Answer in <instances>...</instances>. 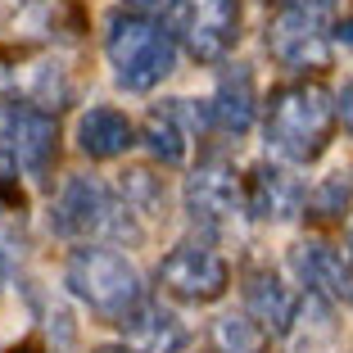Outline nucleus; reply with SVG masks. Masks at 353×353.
Listing matches in <instances>:
<instances>
[{"label":"nucleus","instance_id":"1","mask_svg":"<svg viewBox=\"0 0 353 353\" xmlns=\"http://www.w3.org/2000/svg\"><path fill=\"white\" fill-rule=\"evenodd\" d=\"M335 123H340L335 91L322 82H308V77L276 86L272 100L263 104V141H268L272 159L294 168H308L326 154Z\"/></svg>","mask_w":353,"mask_h":353},{"label":"nucleus","instance_id":"17","mask_svg":"<svg viewBox=\"0 0 353 353\" xmlns=\"http://www.w3.org/2000/svg\"><path fill=\"white\" fill-rule=\"evenodd\" d=\"M208 349L213 353H272V331L259 326L250 312H218L208 322Z\"/></svg>","mask_w":353,"mask_h":353},{"label":"nucleus","instance_id":"10","mask_svg":"<svg viewBox=\"0 0 353 353\" xmlns=\"http://www.w3.org/2000/svg\"><path fill=\"white\" fill-rule=\"evenodd\" d=\"M195 132H213V104L208 100H163L141 123V145L163 168H181L190 159Z\"/></svg>","mask_w":353,"mask_h":353},{"label":"nucleus","instance_id":"18","mask_svg":"<svg viewBox=\"0 0 353 353\" xmlns=\"http://www.w3.org/2000/svg\"><path fill=\"white\" fill-rule=\"evenodd\" d=\"M118 195L127 199V208H132L141 222H163L168 218V186H163V176L145 163L118 172Z\"/></svg>","mask_w":353,"mask_h":353},{"label":"nucleus","instance_id":"7","mask_svg":"<svg viewBox=\"0 0 353 353\" xmlns=\"http://www.w3.org/2000/svg\"><path fill=\"white\" fill-rule=\"evenodd\" d=\"M154 281L168 299L190 303V308H208L231 290V263L208 240H181L159 259Z\"/></svg>","mask_w":353,"mask_h":353},{"label":"nucleus","instance_id":"15","mask_svg":"<svg viewBox=\"0 0 353 353\" xmlns=\"http://www.w3.org/2000/svg\"><path fill=\"white\" fill-rule=\"evenodd\" d=\"M77 150H82L91 163H109V159H123L127 150L141 141V127L114 109V104H91L82 118H77Z\"/></svg>","mask_w":353,"mask_h":353},{"label":"nucleus","instance_id":"3","mask_svg":"<svg viewBox=\"0 0 353 353\" xmlns=\"http://www.w3.org/2000/svg\"><path fill=\"white\" fill-rule=\"evenodd\" d=\"M176 37L168 32V23L150 19L136 10H118L104 23V59L114 68L118 91L127 95H150L172 77L176 68Z\"/></svg>","mask_w":353,"mask_h":353},{"label":"nucleus","instance_id":"22","mask_svg":"<svg viewBox=\"0 0 353 353\" xmlns=\"http://www.w3.org/2000/svg\"><path fill=\"white\" fill-rule=\"evenodd\" d=\"M127 10H136V14H150V19H154V14H168V5H172V0H123Z\"/></svg>","mask_w":353,"mask_h":353},{"label":"nucleus","instance_id":"14","mask_svg":"<svg viewBox=\"0 0 353 353\" xmlns=\"http://www.w3.org/2000/svg\"><path fill=\"white\" fill-rule=\"evenodd\" d=\"M114 326L123 331L127 344H136V349H145V353H181L190 344V326L181 322L163 299H154V294L141 299L123 322H114Z\"/></svg>","mask_w":353,"mask_h":353},{"label":"nucleus","instance_id":"9","mask_svg":"<svg viewBox=\"0 0 353 353\" xmlns=\"http://www.w3.org/2000/svg\"><path fill=\"white\" fill-rule=\"evenodd\" d=\"M0 150H10L23 172L41 181L59 159V123H54V114L32 100L0 95Z\"/></svg>","mask_w":353,"mask_h":353},{"label":"nucleus","instance_id":"5","mask_svg":"<svg viewBox=\"0 0 353 353\" xmlns=\"http://www.w3.org/2000/svg\"><path fill=\"white\" fill-rule=\"evenodd\" d=\"M335 0H276L268 19V54L290 73L331 68L335 54Z\"/></svg>","mask_w":353,"mask_h":353},{"label":"nucleus","instance_id":"24","mask_svg":"<svg viewBox=\"0 0 353 353\" xmlns=\"http://www.w3.org/2000/svg\"><path fill=\"white\" fill-rule=\"evenodd\" d=\"M91 353H145V349H136V344H127V340H123V344H95Z\"/></svg>","mask_w":353,"mask_h":353},{"label":"nucleus","instance_id":"12","mask_svg":"<svg viewBox=\"0 0 353 353\" xmlns=\"http://www.w3.org/2000/svg\"><path fill=\"white\" fill-rule=\"evenodd\" d=\"M290 268L299 276L303 290L322 294V299L353 308V254L335 250L326 240H299L290 250Z\"/></svg>","mask_w":353,"mask_h":353},{"label":"nucleus","instance_id":"16","mask_svg":"<svg viewBox=\"0 0 353 353\" xmlns=\"http://www.w3.org/2000/svg\"><path fill=\"white\" fill-rule=\"evenodd\" d=\"M213 132L231 136H250L254 123H259V86H254V73L245 63H231L227 73L218 77V91H213Z\"/></svg>","mask_w":353,"mask_h":353},{"label":"nucleus","instance_id":"11","mask_svg":"<svg viewBox=\"0 0 353 353\" xmlns=\"http://www.w3.org/2000/svg\"><path fill=\"white\" fill-rule=\"evenodd\" d=\"M245 204L259 222H299L308 213V181L294 172V163H259L245 176Z\"/></svg>","mask_w":353,"mask_h":353},{"label":"nucleus","instance_id":"13","mask_svg":"<svg viewBox=\"0 0 353 353\" xmlns=\"http://www.w3.org/2000/svg\"><path fill=\"white\" fill-rule=\"evenodd\" d=\"M245 312L259 326H268L276 340H285V335H294V322H299V312H303V290L285 285L276 272L259 268L245 276Z\"/></svg>","mask_w":353,"mask_h":353},{"label":"nucleus","instance_id":"2","mask_svg":"<svg viewBox=\"0 0 353 353\" xmlns=\"http://www.w3.org/2000/svg\"><path fill=\"white\" fill-rule=\"evenodd\" d=\"M50 231L59 240H77V245H141L145 227L136 218L127 199L118 195V186L100 181L91 172H77L59 186L50 204Z\"/></svg>","mask_w":353,"mask_h":353},{"label":"nucleus","instance_id":"20","mask_svg":"<svg viewBox=\"0 0 353 353\" xmlns=\"http://www.w3.org/2000/svg\"><path fill=\"white\" fill-rule=\"evenodd\" d=\"M349 199H353V181L344 172H331L308 190V213L312 218H340L349 208Z\"/></svg>","mask_w":353,"mask_h":353},{"label":"nucleus","instance_id":"4","mask_svg":"<svg viewBox=\"0 0 353 353\" xmlns=\"http://www.w3.org/2000/svg\"><path fill=\"white\" fill-rule=\"evenodd\" d=\"M63 285H68V294H73L77 303H86L104 322H123L141 299H150L141 268H136L118 245H100V240L77 245V250L68 254V263H63Z\"/></svg>","mask_w":353,"mask_h":353},{"label":"nucleus","instance_id":"8","mask_svg":"<svg viewBox=\"0 0 353 353\" xmlns=\"http://www.w3.org/2000/svg\"><path fill=\"white\" fill-rule=\"evenodd\" d=\"M163 23L195 63H222L240 41V0H172Z\"/></svg>","mask_w":353,"mask_h":353},{"label":"nucleus","instance_id":"6","mask_svg":"<svg viewBox=\"0 0 353 353\" xmlns=\"http://www.w3.org/2000/svg\"><path fill=\"white\" fill-rule=\"evenodd\" d=\"M181 208L195 231H204L208 240L227 236L240 218H250L245 204V176L227 163L222 154H208L190 168L186 186H181Z\"/></svg>","mask_w":353,"mask_h":353},{"label":"nucleus","instance_id":"21","mask_svg":"<svg viewBox=\"0 0 353 353\" xmlns=\"http://www.w3.org/2000/svg\"><path fill=\"white\" fill-rule=\"evenodd\" d=\"M335 104H340V123L353 132V82L344 86V91H335Z\"/></svg>","mask_w":353,"mask_h":353},{"label":"nucleus","instance_id":"19","mask_svg":"<svg viewBox=\"0 0 353 353\" xmlns=\"http://www.w3.org/2000/svg\"><path fill=\"white\" fill-rule=\"evenodd\" d=\"M23 100H32V104H41V109H50V114H59L63 104L73 100V82L63 77V68H59V63H54V68H50V63H41Z\"/></svg>","mask_w":353,"mask_h":353},{"label":"nucleus","instance_id":"23","mask_svg":"<svg viewBox=\"0 0 353 353\" xmlns=\"http://www.w3.org/2000/svg\"><path fill=\"white\" fill-rule=\"evenodd\" d=\"M331 37H335V46L353 50V19H335V23H331Z\"/></svg>","mask_w":353,"mask_h":353},{"label":"nucleus","instance_id":"25","mask_svg":"<svg viewBox=\"0 0 353 353\" xmlns=\"http://www.w3.org/2000/svg\"><path fill=\"white\" fill-rule=\"evenodd\" d=\"M349 254H353V227H349Z\"/></svg>","mask_w":353,"mask_h":353}]
</instances>
